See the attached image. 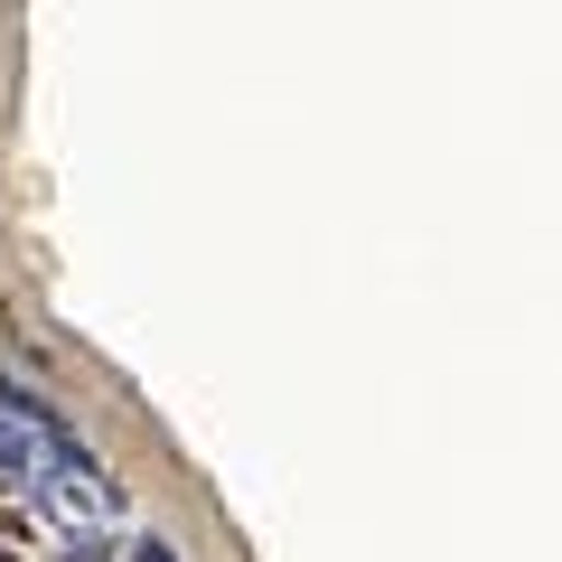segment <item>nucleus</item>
<instances>
[{"mask_svg": "<svg viewBox=\"0 0 562 562\" xmlns=\"http://www.w3.org/2000/svg\"><path fill=\"white\" fill-rule=\"evenodd\" d=\"M47 506H66V516H85V525H103L122 506V487L103 479L94 460H85L76 441H57V469H47Z\"/></svg>", "mask_w": 562, "mask_h": 562, "instance_id": "f257e3e1", "label": "nucleus"}, {"mask_svg": "<svg viewBox=\"0 0 562 562\" xmlns=\"http://www.w3.org/2000/svg\"><path fill=\"white\" fill-rule=\"evenodd\" d=\"M29 460H38V441H29V422H10V413H0V479H20Z\"/></svg>", "mask_w": 562, "mask_h": 562, "instance_id": "f03ea898", "label": "nucleus"}, {"mask_svg": "<svg viewBox=\"0 0 562 562\" xmlns=\"http://www.w3.org/2000/svg\"><path fill=\"white\" fill-rule=\"evenodd\" d=\"M132 562H169V543H160V535H140V543H132Z\"/></svg>", "mask_w": 562, "mask_h": 562, "instance_id": "7ed1b4c3", "label": "nucleus"}]
</instances>
